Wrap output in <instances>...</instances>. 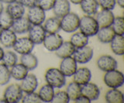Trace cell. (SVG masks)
<instances>
[{
    "label": "cell",
    "instance_id": "6da1fadb",
    "mask_svg": "<svg viewBox=\"0 0 124 103\" xmlns=\"http://www.w3.org/2000/svg\"><path fill=\"white\" fill-rule=\"evenodd\" d=\"M44 77L46 82L54 88H61L66 84V77L58 68H49Z\"/></svg>",
    "mask_w": 124,
    "mask_h": 103
},
{
    "label": "cell",
    "instance_id": "7a4b0ae2",
    "mask_svg": "<svg viewBox=\"0 0 124 103\" xmlns=\"http://www.w3.org/2000/svg\"><path fill=\"white\" fill-rule=\"evenodd\" d=\"M78 29H80V32L90 37L96 35L99 29V26L94 17L88 16V15H85L80 19Z\"/></svg>",
    "mask_w": 124,
    "mask_h": 103
},
{
    "label": "cell",
    "instance_id": "3957f363",
    "mask_svg": "<svg viewBox=\"0 0 124 103\" xmlns=\"http://www.w3.org/2000/svg\"><path fill=\"white\" fill-rule=\"evenodd\" d=\"M80 17L76 13H68L61 20V29L63 31L71 33H75L79 28Z\"/></svg>",
    "mask_w": 124,
    "mask_h": 103
},
{
    "label": "cell",
    "instance_id": "277c9868",
    "mask_svg": "<svg viewBox=\"0 0 124 103\" xmlns=\"http://www.w3.org/2000/svg\"><path fill=\"white\" fill-rule=\"evenodd\" d=\"M104 83L110 88H119L124 83V75L121 71L114 69L106 72L103 78Z\"/></svg>",
    "mask_w": 124,
    "mask_h": 103
},
{
    "label": "cell",
    "instance_id": "5b68a950",
    "mask_svg": "<svg viewBox=\"0 0 124 103\" xmlns=\"http://www.w3.org/2000/svg\"><path fill=\"white\" fill-rule=\"evenodd\" d=\"M23 92L18 84H11L4 91L3 98L8 103H17L21 101Z\"/></svg>",
    "mask_w": 124,
    "mask_h": 103
},
{
    "label": "cell",
    "instance_id": "8992f818",
    "mask_svg": "<svg viewBox=\"0 0 124 103\" xmlns=\"http://www.w3.org/2000/svg\"><path fill=\"white\" fill-rule=\"evenodd\" d=\"M94 51L88 45H85L82 47L76 48L73 54V58L75 61L78 64H86L89 62L93 58Z\"/></svg>",
    "mask_w": 124,
    "mask_h": 103
},
{
    "label": "cell",
    "instance_id": "52a82bcc",
    "mask_svg": "<svg viewBox=\"0 0 124 103\" xmlns=\"http://www.w3.org/2000/svg\"><path fill=\"white\" fill-rule=\"evenodd\" d=\"M27 19L31 25H42L46 19L45 11L38 5L33 6L29 8Z\"/></svg>",
    "mask_w": 124,
    "mask_h": 103
},
{
    "label": "cell",
    "instance_id": "ba28073f",
    "mask_svg": "<svg viewBox=\"0 0 124 103\" xmlns=\"http://www.w3.org/2000/svg\"><path fill=\"white\" fill-rule=\"evenodd\" d=\"M34 44L29 37H21L16 39L13 48L15 52L19 54H25L31 53L34 48Z\"/></svg>",
    "mask_w": 124,
    "mask_h": 103
},
{
    "label": "cell",
    "instance_id": "9c48e42d",
    "mask_svg": "<svg viewBox=\"0 0 124 103\" xmlns=\"http://www.w3.org/2000/svg\"><path fill=\"white\" fill-rule=\"evenodd\" d=\"M64 42V39L60 34L56 33H48L46 35L44 41V47L49 51H55L59 48L60 46Z\"/></svg>",
    "mask_w": 124,
    "mask_h": 103
},
{
    "label": "cell",
    "instance_id": "30bf717a",
    "mask_svg": "<svg viewBox=\"0 0 124 103\" xmlns=\"http://www.w3.org/2000/svg\"><path fill=\"white\" fill-rule=\"evenodd\" d=\"M77 64L78 63L72 56L68 57V58L62 59L59 69L65 77H72L78 69Z\"/></svg>",
    "mask_w": 124,
    "mask_h": 103
},
{
    "label": "cell",
    "instance_id": "8fae6325",
    "mask_svg": "<svg viewBox=\"0 0 124 103\" xmlns=\"http://www.w3.org/2000/svg\"><path fill=\"white\" fill-rule=\"evenodd\" d=\"M97 67L99 70L104 72H107L117 68V61L116 60L109 55H102L99 57L96 61Z\"/></svg>",
    "mask_w": 124,
    "mask_h": 103
},
{
    "label": "cell",
    "instance_id": "7c38bea8",
    "mask_svg": "<svg viewBox=\"0 0 124 103\" xmlns=\"http://www.w3.org/2000/svg\"><path fill=\"white\" fill-rule=\"evenodd\" d=\"M19 86L23 93L33 92L38 87V79L33 74H27L26 77L21 80Z\"/></svg>",
    "mask_w": 124,
    "mask_h": 103
},
{
    "label": "cell",
    "instance_id": "4fadbf2b",
    "mask_svg": "<svg viewBox=\"0 0 124 103\" xmlns=\"http://www.w3.org/2000/svg\"><path fill=\"white\" fill-rule=\"evenodd\" d=\"M114 18V14L112 12V10L102 9L96 13V17L95 19L97 21V23H98L99 28H101L111 26Z\"/></svg>",
    "mask_w": 124,
    "mask_h": 103
},
{
    "label": "cell",
    "instance_id": "5bb4252c",
    "mask_svg": "<svg viewBox=\"0 0 124 103\" xmlns=\"http://www.w3.org/2000/svg\"><path fill=\"white\" fill-rule=\"evenodd\" d=\"M28 33L29 38L34 44H41L46 35L44 26L41 25H33Z\"/></svg>",
    "mask_w": 124,
    "mask_h": 103
},
{
    "label": "cell",
    "instance_id": "9a60e30c",
    "mask_svg": "<svg viewBox=\"0 0 124 103\" xmlns=\"http://www.w3.org/2000/svg\"><path fill=\"white\" fill-rule=\"evenodd\" d=\"M81 87V95L87 97L91 102L97 100L100 96V89L95 84L88 82Z\"/></svg>",
    "mask_w": 124,
    "mask_h": 103
},
{
    "label": "cell",
    "instance_id": "2e32d148",
    "mask_svg": "<svg viewBox=\"0 0 124 103\" xmlns=\"http://www.w3.org/2000/svg\"><path fill=\"white\" fill-rule=\"evenodd\" d=\"M16 39V33L11 29H2L0 33V44L6 48L13 47Z\"/></svg>",
    "mask_w": 124,
    "mask_h": 103
},
{
    "label": "cell",
    "instance_id": "e0dca14e",
    "mask_svg": "<svg viewBox=\"0 0 124 103\" xmlns=\"http://www.w3.org/2000/svg\"><path fill=\"white\" fill-rule=\"evenodd\" d=\"M31 26L32 25H31L27 17L22 16L13 20V23L12 25L11 28H13V30L16 33L23 34L28 33Z\"/></svg>",
    "mask_w": 124,
    "mask_h": 103
},
{
    "label": "cell",
    "instance_id": "ac0fdd59",
    "mask_svg": "<svg viewBox=\"0 0 124 103\" xmlns=\"http://www.w3.org/2000/svg\"><path fill=\"white\" fill-rule=\"evenodd\" d=\"M92 78V72L87 67H81L77 69L75 73L73 74L74 81L80 85H83L85 84L90 81Z\"/></svg>",
    "mask_w": 124,
    "mask_h": 103
},
{
    "label": "cell",
    "instance_id": "d6986e66",
    "mask_svg": "<svg viewBox=\"0 0 124 103\" xmlns=\"http://www.w3.org/2000/svg\"><path fill=\"white\" fill-rule=\"evenodd\" d=\"M52 9L55 16L61 19L66 14L70 13L71 9L70 2L68 0H56Z\"/></svg>",
    "mask_w": 124,
    "mask_h": 103
},
{
    "label": "cell",
    "instance_id": "ffe728a7",
    "mask_svg": "<svg viewBox=\"0 0 124 103\" xmlns=\"http://www.w3.org/2000/svg\"><path fill=\"white\" fill-rule=\"evenodd\" d=\"M6 11L13 20H16L23 16L25 14V6H23L19 1H15L8 4Z\"/></svg>",
    "mask_w": 124,
    "mask_h": 103
},
{
    "label": "cell",
    "instance_id": "44dd1931",
    "mask_svg": "<svg viewBox=\"0 0 124 103\" xmlns=\"http://www.w3.org/2000/svg\"><path fill=\"white\" fill-rule=\"evenodd\" d=\"M80 6L83 13L88 16L95 15L99 11V5L97 0H82Z\"/></svg>",
    "mask_w": 124,
    "mask_h": 103
},
{
    "label": "cell",
    "instance_id": "7402d4cb",
    "mask_svg": "<svg viewBox=\"0 0 124 103\" xmlns=\"http://www.w3.org/2000/svg\"><path fill=\"white\" fill-rule=\"evenodd\" d=\"M75 51V47L71 44L70 41L63 42L57 50L55 51V54L59 58H65L68 57H71Z\"/></svg>",
    "mask_w": 124,
    "mask_h": 103
},
{
    "label": "cell",
    "instance_id": "603a6c76",
    "mask_svg": "<svg viewBox=\"0 0 124 103\" xmlns=\"http://www.w3.org/2000/svg\"><path fill=\"white\" fill-rule=\"evenodd\" d=\"M116 33L112 29L111 26L108 27H101L99 29L98 32L96 33V36L98 40L102 44H108L112 41L115 37Z\"/></svg>",
    "mask_w": 124,
    "mask_h": 103
},
{
    "label": "cell",
    "instance_id": "cb8c5ba5",
    "mask_svg": "<svg viewBox=\"0 0 124 103\" xmlns=\"http://www.w3.org/2000/svg\"><path fill=\"white\" fill-rule=\"evenodd\" d=\"M112 51L116 55L122 56L124 54V37L122 35H115L110 42Z\"/></svg>",
    "mask_w": 124,
    "mask_h": 103
},
{
    "label": "cell",
    "instance_id": "d4e9b609",
    "mask_svg": "<svg viewBox=\"0 0 124 103\" xmlns=\"http://www.w3.org/2000/svg\"><path fill=\"white\" fill-rule=\"evenodd\" d=\"M44 28L46 33H56L61 30V20L56 16L47 19L44 21Z\"/></svg>",
    "mask_w": 124,
    "mask_h": 103
},
{
    "label": "cell",
    "instance_id": "484cf974",
    "mask_svg": "<svg viewBox=\"0 0 124 103\" xmlns=\"http://www.w3.org/2000/svg\"><path fill=\"white\" fill-rule=\"evenodd\" d=\"M21 64L24 65L28 71H33L36 69L38 66V59L32 53L22 54L20 58Z\"/></svg>",
    "mask_w": 124,
    "mask_h": 103
},
{
    "label": "cell",
    "instance_id": "4316f807",
    "mask_svg": "<svg viewBox=\"0 0 124 103\" xmlns=\"http://www.w3.org/2000/svg\"><path fill=\"white\" fill-rule=\"evenodd\" d=\"M10 74L11 78H14L16 81H21L28 74V70L23 64L16 63L11 67Z\"/></svg>",
    "mask_w": 124,
    "mask_h": 103
},
{
    "label": "cell",
    "instance_id": "83f0119b",
    "mask_svg": "<svg viewBox=\"0 0 124 103\" xmlns=\"http://www.w3.org/2000/svg\"><path fill=\"white\" fill-rule=\"evenodd\" d=\"M106 102L108 103H123L124 101L123 94L118 88H111L105 95Z\"/></svg>",
    "mask_w": 124,
    "mask_h": 103
},
{
    "label": "cell",
    "instance_id": "f1b7e54d",
    "mask_svg": "<svg viewBox=\"0 0 124 103\" xmlns=\"http://www.w3.org/2000/svg\"><path fill=\"white\" fill-rule=\"evenodd\" d=\"M54 93H55L54 88L46 84V85L41 87V88L38 92V95L42 102H52Z\"/></svg>",
    "mask_w": 124,
    "mask_h": 103
},
{
    "label": "cell",
    "instance_id": "f546056e",
    "mask_svg": "<svg viewBox=\"0 0 124 103\" xmlns=\"http://www.w3.org/2000/svg\"><path fill=\"white\" fill-rule=\"evenodd\" d=\"M70 42L76 48L82 47L88 44V37L85 35L81 32H77L72 34L70 39Z\"/></svg>",
    "mask_w": 124,
    "mask_h": 103
},
{
    "label": "cell",
    "instance_id": "4dcf8cb0",
    "mask_svg": "<svg viewBox=\"0 0 124 103\" xmlns=\"http://www.w3.org/2000/svg\"><path fill=\"white\" fill-rule=\"evenodd\" d=\"M66 92L68 95L70 100L75 101V99L81 95V87L76 82H71L67 87Z\"/></svg>",
    "mask_w": 124,
    "mask_h": 103
},
{
    "label": "cell",
    "instance_id": "1f68e13d",
    "mask_svg": "<svg viewBox=\"0 0 124 103\" xmlns=\"http://www.w3.org/2000/svg\"><path fill=\"white\" fill-rule=\"evenodd\" d=\"M17 60H18V58L15 52L10 51L4 52L2 61V64H4L8 67H12L14 64L17 63Z\"/></svg>",
    "mask_w": 124,
    "mask_h": 103
},
{
    "label": "cell",
    "instance_id": "d6a6232c",
    "mask_svg": "<svg viewBox=\"0 0 124 103\" xmlns=\"http://www.w3.org/2000/svg\"><path fill=\"white\" fill-rule=\"evenodd\" d=\"M112 29L116 35H122L124 34V18L123 16H118L114 18L113 22L111 25Z\"/></svg>",
    "mask_w": 124,
    "mask_h": 103
},
{
    "label": "cell",
    "instance_id": "836d02e7",
    "mask_svg": "<svg viewBox=\"0 0 124 103\" xmlns=\"http://www.w3.org/2000/svg\"><path fill=\"white\" fill-rule=\"evenodd\" d=\"M13 19L6 11H2L0 13V27L2 29H10L13 23Z\"/></svg>",
    "mask_w": 124,
    "mask_h": 103
},
{
    "label": "cell",
    "instance_id": "e575fe53",
    "mask_svg": "<svg viewBox=\"0 0 124 103\" xmlns=\"http://www.w3.org/2000/svg\"><path fill=\"white\" fill-rule=\"evenodd\" d=\"M11 78L10 70L4 64H0V85H5L9 83Z\"/></svg>",
    "mask_w": 124,
    "mask_h": 103
},
{
    "label": "cell",
    "instance_id": "d590c367",
    "mask_svg": "<svg viewBox=\"0 0 124 103\" xmlns=\"http://www.w3.org/2000/svg\"><path fill=\"white\" fill-rule=\"evenodd\" d=\"M23 103H40L42 102L41 99L39 97L38 93L35 91L30 93H25V95H23L21 99Z\"/></svg>",
    "mask_w": 124,
    "mask_h": 103
},
{
    "label": "cell",
    "instance_id": "8d00e7d4",
    "mask_svg": "<svg viewBox=\"0 0 124 103\" xmlns=\"http://www.w3.org/2000/svg\"><path fill=\"white\" fill-rule=\"evenodd\" d=\"M70 102V98L66 91H59L54 93L52 102L56 103H68Z\"/></svg>",
    "mask_w": 124,
    "mask_h": 103
},
{
    "label": "cell",
    "instance_id": "74e56055",
    "mask_svg": "<svg viewBox=\"0 0 124 103\" xmlns=\"http://www.w3.org/2000/svg\"><path fill=\"white\" fill-rule=\"evenodd\" d=\"M56 0H37V5L44 11H49L53 9Z\"/></svg>",
    "mask_w": 124,
    "mask_h": 103
},
{
    "label": "cell",
    "instance_id": "f35d334b",
    "mask_svg": "<svg viewBox=\"0 0 124 103\" xmlns=\"http://www.w3.org/2000/svg\"><path fill=\"white\" fill-rule=\"evenodd\" d=\"M97 1L102 9L112 10L116 4V0H97Z\"/></svg>",
    "mask_w": 124,
    "mask_h": 103
},
{
    "label": "cell",
    "instance_id": "ab89813d",
    "mask_svg": "<svg viewBox=\"0 0 124 103\" xmlns=\"http://www.w3.org/2000/svg\"><path fill=\"white\" fill-rule=\"evenodd\" d=\"M21 4L27 7V8H30L33 6L37 5V0H17Z\"/></svg>",
    "mask_w": 124,
    "mask_h": 103
},
{
    "label": "cell",
    "instance_id": "60d3db41",
    "mask_svg": "<svg viewBox=\"0 0 124 103\" xmlns=\"http://www.w3.org/2000/svg\"><path fill=\"white\" fill-rule=\"evenodd\" d=\"M74 102L75 103H90L91 102V101L83 95H81L80 96L78 97Z\"/></svg>",
    "mask_w": 124,
    "mask_h": 103
},
{
    "label": "cell",
    "instance_id": "b9f144b4",
    "mask_svg": "<svg viewBox=\"0 0 124 103\" xmlns=\"http://www.w3.org/2000/svg\"><path fill=\"white\" fill-rule=\"evenodd\" d=\"M116 2L119 5L120 8H124V0H116Z\"/></svg>",
    "mask_w": 124,
    "mask_h": 103
},
{
    "label": "cell",
    "instance_id": "7bdbcfd3",
    "mask_svg": "<svg viewBox=\"0 0 124 103\" xmlns=\"http://www.w3.org/2000/svg\"><path fill=\"white\" fill-rule=\"evenodd\" d=\"M81 1H82V0H69L70 2H71L75 5H80Z\"/></svg>",
    "mask_w": 124,
    "mask_h": 103
},
{
    "label": "cell",
    "instance_id": "ee69618b",
    "mask_svg": "<svg viewBox=\"0 0 124 103\" xmlns=\"http://www.w3.org/2000/svg\"><path fill=\"white\" fill-rule=\"evenodd\" d=\"M4 51L3 49L0 47V61H2V57H3V54H4Z\"/></svg>",
    "mask_w": 124,
    "mask_h": 103
},
{
    "label": "cell",
    "instance_id": "f6af8a7d",
    "mask_svg": "<svg viewBox=\"0 0 124 103\" xmlns=\"http://www.w3.org/2000/svg\"><path fill=\"white\" fill-rule=\"evenodd\" d=\"M1 1L3 2V3H6V4H9L10 2H15V1H17V0H1Z\"/></svg>",
    "mask_w": 124,
    "mask_h": 103
},
{
    "label": "cell",
    "instance_id": "bcb514c9",
    "mask_svg": "<svg viewBox=\"0 0 124 103\" xmlns=\"http://www.w3.org/2000/svg\"><path fill=\"white\" fill-rule=\"evenodd\" d=\"M4 10V6H3V2L0 0V13Z\"/></svg>",
    "mask_w": 124,
    "mask_h": 103
},
{
    "label": "cell",
    "instance_id": "7dc6e473",
    "mask_svg": "<svg viewBox=\"0 0 124 103\" xmlns=\"http://www.w3.org/2000/svg\"><path fill=\"white\" fill-rule=\"evenodd\" d=\"M0 103H8V102H7V101L6 100V99L3 98L2 99H0Z\"/></svg>",
    "mask_w": 124,
    "mask_h": 103
},
{
    "label": "cell",
    "instance_id": "c3c4849f",
    "mask_svg": "<svg viewBox=\"0 0 124 103\" xmlns=\"http://www.w3.org/2000/svg\"><path fill=\"white\" fill-rule=\"evenodd\" d=\"M2 29L0 27V33H1V32H2Z\"/></svg>",
    "mask_w": 124,
    "mask_h": 103
}]
</instances>
